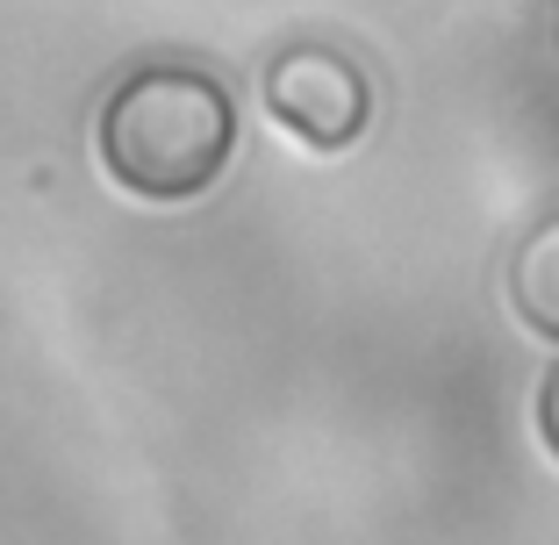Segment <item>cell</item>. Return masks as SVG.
Listing matches in <instances>:
<instances>
[{
  "label": "cell",
  "instance_id": "6da1fadb",
  "mask_svg": "<svg viewBox=\"0 0 559 545\" xmlns=\"http://www.w3.org/2000/svg\"><path fill=\"white\" fill-rule=\"evenodd\" d=\"M100 173L151 209L201 201L237 151V100L201 66H136L94 116Z\"/></svg>",
  "mask_w": 559,
  "mask_h": 545
},
{
  "label": "cell",
  "instance_id": "7a4b0ae2",
  "mask_svg": "<svg viewBox=\"0 0 559 545\" xmlns=\"http://www.w3.org/2000/svg\"><path fill=\"white\" fill-rule=\"evenodd\" d=\"M265 116L301 151H352L373 122V80L337 44H287L265 66Z\"/></svg>",
  "mask_w": 559,
  "mask_h": 545
},
{
  "label": "cell",
  "instance_id": "3957f363",
  "mask_svg": "<svg viewBox=\"0 0 559 545\" xmlns=\"http://www.w3.org/2000/svg\"><path fill=\"white\" fill-rule=\"evenodd\" d=\"M510 309L524 316V331L559 345V215H545L538 230L516 245L510 259Z\"/></svg>",
  "mask_w": 559,
  "mask_h": 545
},
{
  "label": "cell",
  "instance_id": "277c9868",
  "mask_svg": "<svg viewBox=\"0 0 559 545\" xmlns=\"http://www.w3.org/2000/svg\"><path fill=\"white\" fill-rule=\"evenodd\" d=\"M538 438H545V452L559 460V366L538 380Z\"/></svg>",
  "mask_w": 559,
  "mask_h": 545
},
{
  "label": "cell",
  "instance_id": "5b68a950",
  "mask_svg": "<svg viewBox=\"0 0 559 545\" xmlns=\"http://www.w3.org/2000/svg\"><path fill=\"white\" fill-rule=\"evenodd\" d=\"M552 36H559V0H552Z\"/></svg>",
  "mask_w": 559,
  "mask_h": 545
}]
</instances>
